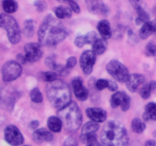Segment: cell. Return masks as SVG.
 I'll use <instances>...</instances> for the list:
<instances>
[{
    "instance_id": "obj_20",
    "label": "cell",
    "mask_w": 156,
    "mask_h": 146,
    "mask_svg": "<svg viewBox=\"0 0 156 146\" xmlns=\"http://www.w3.org/2000/svg\"><path fill=\"white\" fill-rule=\"evenodd\" d=\"M143 120L146 122L150 120H156V103L150 102L145 106V112L143 113Z\"/></svg>"
},
{
    "instance_id": "obj_30",
    "label": "cell",
    "mask_w": 156,
    "mask_h": 146,
    "mask_svg": "<svg viewBox=\"0 0 156 146\" xmlns=\"http://www.w3.org/2000/svg\"><path fill=\"white\" fill-rule=\"evenodd\" d=\"M85 144L86 146H101L100 142L98 141L97 135L94 133L88 135L85 141Z\"/></svg>"
},
{
    "instance_id": "obj_33",
    "label": "cell",
    "mask_w": 156,
    "mask_h": 146,
    "mask_svg": "<svg viewBox=\"0 0 156 146\" xmlns=\"http://www.w3.org/2000/svg\"><path fill=\"white\" fill-rule=\"evenodd\" d=\"M146 54L149 56H156V44L149 42L146 47Z\"/></svg>"
},
{
    "instance_id": "obj_6",
    "label": "cell",
    "mask_w": 156,
    "mask_h": 146,
    "mask_svg": "<svg viewBox=\"0 0 156 146\" xmlns=\"http://www.w3.org/2000/svg\"><path fill=\"white\" fill-rule=\"evenodd\" d=\"M108 72L119 82H126L129 78L128 68L118 60H111L107 65Z\"/></svg>"
},
{
    "instance_id": "obj_17",
    "label": "cell",
    "mask_w": 156,
    "mask_h": 146,
    "mask_svg": "<svg viewBox=\"0 0 156 146\" xmlns=\"http://www.w3.org/2000/svg\"><path fill=\"white\" fill-rule=\"evenodd\" d=\"M53 136L50 132L44 128L36 129L33 133V139L36 143L44 142V141H51Z\"/></svg>"
},
{
    "instance_id": "obj_19",
    "label": "cell",
    "mask_w": 156,
    "mask_h": 146,
    "mask_svg": "<svg viewBox=\"0 0 156 146\" xmlns=\"http://www.w3.org/2000/svg\"><path fill=\"white\" fill-rule=\"evenodd\" d=\"M97 28L102 38L108 40L111 37L112 32H111V25H110V23L108 21L102 20V21H99L97 25Z\"/></svg>"
},
{
    "instance_id": "obj_24",
    "label": "cell",
    "mask_w": 156,
    "mask_h": 146,
    "mask_svg": "<svg viewBox=\"0 0 156 146\" xmlns=\"http://www.w3.org/2000/svg\"><path fill=\"white\" fill-rule=\"evenodd\" d=\"M3 10L7 14L14 13L18 9V4L15 0H2Z\"/></svg>"
},
{
    "instance_id": "obj_16",
    "label": "cell",
    "mask_w": 156,
    "mask_h": 146,
    "mask_svg": "<svg viewBox=\"0 0 156 146\" xmlns=\"http://www.w3.org/2000/svg\"><path fill=\"white\" fill-rule=\"evenodd\" d=\"M99 129V125L98 124L97 122H94L91 120V121L85 123L83 126L80 135V140L82 141V143H85L86 138H88V135L94 134V132H97Z\"/></svg>"
},
{
    "instance_id": "obj_41",
    "label": "cell",
    "mask_w": 156,
    "mask_h": 146,
    "mask_svg": "<svg viewBox=\"0 0 156 146\" xmlns=\"http://www.w3.org/2000/svg\"><path fill=\"white\" fill-rule=\"evenodd\" d=\"M45 65L48 67L49 68H50L51 70H53V67L56 65V62H55L54 59L52 57H47L45 59Z\"/></svg>"
},
{
    "instance_id": "obj_50",
    "label": "cell",
    "mask_w": 156,
    "mask_h": 146,
    "mask_svg": "<svg viewBox=\"0 0 156 146\" xmlns=\"http://www.w3.org/2000/svg\"><path fill=\"white\" fill-rule=\"evenodd\" d=\"M70 1H75V2H76V1H77V0H68V3Z\"/></svg>"
},
{
    "instance_id": "obj_3",
    "label": "cell",
    "mask_w": 156,
    "mask_h": 146,
    "mask_svg": "<svg viewBox=\"0 0 156 146\" xmlns=\"http://www.w3.org/2000/svg\"><path fill=\"white\" fill-rule=\"evenodd\" d=\"M46 92L50 103L56 109H61L71 102L72 94L69 87L60 79L48 82L46 87Z\"/></svg>"
},
{
    "instance_id": "obj_42",
    "label": "cell",
    "mask_w": 156,
    "mask_h": 146,
    "mask_svg": "<svg viewBox=\"0 0 156 146\" xmlns=\"http://www.w3.org/2000/svg\"><path fill=\"white\" fill-rule=\"evenodd\" d=\"M109 81V84H108V90L110 91H117L118 89V86H117V83L113 80H108Z\"/></svg>"
},
{
    "instance_id": "obj_21",
    "label": "cell",
    "mask_w": 156,
    "mask_h": 146,
    "mask_svg": "<svg viewBox=\"0 0 156 146\" xmlns=\"http://www.w3.org/2000/svg\"><path fill=\"white\" fill-rule=\"evenodd\" d=\"M107 47H108V43H107L106 40L104 38H98L92 44V50L96 55L99 56V55L103 54L106 51Z\"/></svg>"
},
{
    "instance_id": "obj_27",
    "label": "cell",
    "mask_w": 156,
    "mask_h": 146,
    "mask_svg": "<svg viewBox=\"0 0 156 146\" xmlns=\"http://www.w3.org/2000/svg\"><path fill=\"white\" fill-rule=\"evenodd\" d=\"M57 74L55 71H44L41 72V79L44 82H51L56 80Z\"/></svg>"
},
{
    "instance_id": "obj_9",
    "label": "cell",
    "mask_w": 156,
    "mask_h": 146,
    "mask_svg": "<svg viewBox=\"0 0 156 146\" xmlns=\"http://www.w3.org/2000/svg\"><path fill=\"white\" fill-rule=\"evenodd\" d=\"M96 56L93 50H86L81 55L79 63L85 75H90L93 71V67L96 61Z\"/></svg>"
},
{
    "instance_id": "obj_8",
    "label": "cell",
    "mask_w": 156,
    "mask_h": 146,
    "mask_svg": "<svg viewBox=\"0 0 156 146\" xmlns=\"http://www.w3.org/2000/svg\"><path fill=\"white\" fill-rule=\"evenodd\" d=\"M111 107L115 109L118 106H120L121 109L124 112L129 110V107H130V97L128 96L124 91H117L114 93L112 96H111Z\"/></svg>"
},
{
    "instance_id": "obj_40",
    "label": "cell",
    "mask_w": 156,
    "mask_h": 146,
    "mask_svg": "<svg viewBox=\"0 0 156 146\" xmlns=\"http://www.w3.org/2000/svg\"><path fill=\"white\" fill-rule=\"evenodd\" d=\"M68 4L69 5L70 8H71L72 10H73V12H76V13H77V14L80 12V11H81L80 7H79V5L77 4V2H76L70 1Z\"/></svg>"
},
{
    "instance_id": "obj_11",
    "label": "cell",
    "mask_w": 156,
    "mask_h": 146,
    "mask_svg": "<svg viewBox=\"0 0 156 146\" xmlns=\"http://www.w3.org/2000/svg\"><path fill=\"white\" fill-rule=\"evenodd\" d=\"M24 56L27 62H35L39 61L43 56V50L41 44L37 43H28L24 47Z\"/></svg>"
},
{
    "instance_id": "obj_47",
    "label": "cell",
    "mask_w": 156,
    "mask_h": 146,
    "mask_svg": "<svg viewBox=\"0 0 156 146\" xmlns=\"http://www.w3.org/2000/svg\"><path fill=\"white\" fill-rule=\"evenodd\" d=\"M145 146H156L155 140H148L145 144Z\"/></svg>"
},
{
    "instance_id": "obj_23",
    "label": "cell",
    "mask_w": 156,
    "mask_h": 146,
    "mask_svg": "<svg viewBox=\"0 0 156 146\" xmlns=\"http://www.w3.org/2000/svg\"><path fill=\"white\" fill-rule=\"evenodd\" d=\"M34 27L35 22L32 19L26 20L24 21V29H23V33L26 37H32L34 33Z\"/></svg>"
},
{
    "instance_id": "obj_4",
    "label": "cell",
    "mask_w": 156,
    "mask_h": 146,
    "mask_svg": "<svg viewBox=\"0 0 156 146\" xmlns=\"http://www.w3.org/2000/svg\"><path fill=\"white\" fill-rule=\"evenodd\" d=\"M57 116L69 132H76L82 125V111L76 102H70L68 105L59 109L57 112Z\"/></svg>"
},
{
    "instance_id": "obj_26",
    "label": "cell",
    "mask_w": 156,
    "mask_h": 146,
    "mask_svg": "<svg viewBox=\"0 0 156 146\" xmlns=\"http://www.w3.org/2000/svg\"><path fill=\"white\" fill-rule=\"evenodd\" d=\"M30 100L34 103H41L44 100L42 94L38 88H35L30 91Z\"/></svg>"
},
{
    "instance_id": "obj_15",
    "label": "cell",
    "mask_w": 156,
    "mask_h": 146,
    "mask_svg": "<svg viewBox=\"0 0 156 146\" xmlns=\"http://www.w3.org/2000/svg\"><path fill=\"white\" fill-rule=\"evenodd\" d=\"M145 77L141 74H132L129 75V79L126 82V85L127 89L131 92H135L139 87L144 84Z\"/></svg>"
},
{
    "instance_id": "obj_1",
    "label": "cell",
    "mask_w": 156,
    "mask_h": 146,
    "mask_svg": "<svg viewBox=\"0 0 156 146\" xmlns=\"http://www.w3.org/2000/svg\"><path fill=\"white\" fill-rule=\"evenodd\" d=\"M67 30L64 24L51 15L44 18L38 30V40L41 45L54 47L67 36Z\"/></svg>"
},
{
    "instance_id": "obj_2",
    "label": "cell",
    "mask_w": 156,
    "mask_h": 146,
    "mask_svg": "<svg viewBox=\"0 0 156 146\" xmlns=\"http://www.w3.org/2000/svg\"><path fill=\"white\" fill-rule=\"evenodd\" d=\"M101 140L103 146H128L129 138L125 126L116 120L105 123Z\"/></svg>"
},
{
    "instance_id": "obj_39",
    "label": "cell",
    "mask_w": 156,
    "mask_h": 146,
    "mask_svg": "<svg viewBox=\"0 0 156 146\" xmlns=\"http://www.w3.org/2000/svg\"><path fill=\"white\" fill-rule=\"evenodd\" d=\"M55 14H56V16L58 19H63V18H66L65 13H64V11L62 9V6H59V7L56 8Z\"/></svg>"
},
{
    "instance_id": "obj_7",
    "label": "cell",
    "mask_w": 156,
    "mask_h": 146,
    "mask_svg": "<svg viewBox=\"0 0 156 146\" xmlns=\"http://www.w3.org/2000/svg\"><path fill=\"white\" fill-rule=\"evenodd\" d=\"M22 68L21 64L16 61H8L2 68V75L5 82H10L15 81L21 75Z\"/></svg>"
},
{
    "instance_id": "obj_43",
    "label": "cell",
    "mask_w": 156,
    "mask_h": 146,
    "mask_svg": "<svg viewBox=\"0 0 156 146\" xmlns=\"http://www.w3.org/2000/svg\"><path fill=\"white\" fill-rule=\"evenodd\" d=\"M62 8L64 11V13H65L66 18H71L72 15H73V10H72L71 8L66 7V6H62Z\"/></svg>"
},
{
    "instance_id": "obj_31",
    "label": "cell",
    "mask_w": 156,
    "mask_h": 146,
    "mask_svg": "<svg viewBox=\"0 0 156 146\" xmlns=\"http://www.w3.org/2000/svg\"><path fill=\"white\" fill-rule=\"evenodd\" d=\"M152 92V88H151L149 83L145 84L140 90V95L143 99H148L150 97V94Z\"/></svg>"
},
{
    "instance_id": "obj_18",
    "label": "cell",
    "mask_w": 156,
    "mask_h": 146,
    "mask_svg": "<svg viewBox=\"0 0 156 146\" xmlns=\"http://www.w3.org/2000/svg\"><path fill=\"white\" fill-rule=\"evenodd\" d=\"M156 33V20L144 23L140 30V37L146 40L152 33Z\"/></svg>"
},
{
    "instance_id": "obj_22",
    "label": "cell",
    "mask_w": 156,
    "mask_h": 146,
    "mask_svg": "<svg viewBox=\"0 0 156 146\" xmlns=\"http://www.w3.org/2000/svg\"><path fill=\"white\" fill-rule=\"evenodd\" d=\"M47 126L50 130L54 132H59L62 129V123L58 116H50L47 120Z\"/></svg>"
},
{
    "instance_id": "obj_14",
    "label": "cell",
    "mask_w": 156,
    "mask_h": 146,
    "mask_svg": "<svg viewBox=\"0 0 156 146\" xmlns=\"http://www.w3.org/2000/svg\"><path fill=\"white\" fill-rule=\"evenodd\" d=\"M86 114L91 120L97 123H104L107 119V112L100 107H89L86 109Z\"/></svg>"
},
{
    "instance_id": "obj_45",
    "label": "cell",
    "mask_w": 156,
    "mask_h": 146,
    "mask_svg": "<svg viewBox=\"0 0 156 146\" xmlns=\"http://www.w3.org/2000/svg\"><path fill=\"white\" fill-rule=\"evenodd\" d=\"M143 0H129V2H131V4L133 5V8L135 9H136L138 7L141 6V3Z\"/></svg>"
},
{
    "instance_id": "obj_38",
    "label": "cell",
    "mask_w": 156,
    "mask_h": 146,
    "mask_svg": "<svg viewBox=\"0 0 156 146\" xmlns=\"http://www.w3.org/2000/svg\"><path fill=\"white\" fill-rule=\"evenodd\" d=\"M76 63H77V59L74 56H71V57L69 58L66 61V66L68 68H73L76 66Z\"/></svg>"
},
{
    "instance_id": "obj_46",
    "label": "cell",
    "mask_w": 156,
    "mask_h": 146,
    "mask_svg": "<svg viewBox=\"0 0 156 146\" xmlns=\"http://www.w3.org/2000/svg\"><path fill=\"white\" fill-rule=\"evenodd\" d=\"M38 126H39V122L37 120H34V121L30 122V125H29V128L30 129H37Z\"/></svg>"
},
{
    "instance_id": "obj_51",
    "label": "cell",
    "mask_w": 156,
    "mask_h": 146,
    "mask_svg": "<svg viewBox=\"0 0 156 146\" xmlns=\"http://www.w3.org/2000/svg\"><path fill=\"white\" fill-rule=\"evenodd\" d=\"M24 146H28V145H24Z\"/></svg>"
},
{
    "instance_id": "obj_5",
    "label": "cell",
    "mask_w": 156,
    "mask_h": 146,
    "mask_svg": "<svg viewBox=\"0 0 156 146\" xmlns=\"http://www.w3.org/2000/svg\"><path fill=\"white\" fill-rule=\"evenodd\" d=\"M0 26L6 30L9 42L12 44H17L21 40V32L16 20L8 15L2 13L0 15Z\"/></svg>"
},
{
    "instance_id": "obj_12",
    "label": "cell",
    "mask_w": 156,
    "mask_h": 146,
    "mask_svg": "<svg viewBox=\"0 0 156 146\" xmlns=\"http://www.w3.org/2000/svg\"><path fill=\"white\" fill-rule=\"evenodd\" d=\"M72 86L73 88V92L76 98L80 101H85L88 99L89 91L83 85V82L80 78H75L72 81Z\"/></svg>"
},
{
    "instance_id": "obj_37",
    "label": "cell",
    "mask_w": 156,
    "mask_h": 146,
    "mask_svg": "<svg viewBox=\"0 0 156 146\" xmlns=\"http://www.w3.org/2000/svg\"><path fill=\"white\" fill-rule=\"evenodd\" d=\"M75 44L77 47L79 48H82V47H84V45L85 44V38H84V35H80V36H76V38L74 40Z\"/></svg>"
},
{
    "instance_id": "obj_10",
    "label": "cell",
    "mask_w": 156,
    "mask_h": 146,
    "mask_svg": "<svg viewBox=\"0 0 156 146\" xmlns=\"http://www.w3.org/2000/svg\"><path fill=\"white\" fill-rule=\"evenodd\" d=\"M5 139L11 145L17 146L22 144L24 137L16 126L9 125L5 129Z\"/></svg>"
},
{
    "instance_id": "obj_48",
    "label": "cell",
    "mask_w": 156,
    "mask_h": 146,
    "mask_svg": "<svg viewBox=\"0 0 156 146\" xmlns=\"http://www.w3.org/2000/svg\"><path fill=\"white\" fill-rule=\"evenodd\" d=\"M149 85H150L151 88H152V91H154L156 90V82L155 81H151L149 82Z\"/></svg>"
},
{
    "instance_id": "obj_13",
    "label": "cell",
    "mask_w": 156,
    "mask_h": 146,
    "mask_svg": "<svg viewBox=\"0 0 156 146\" xmlns=\"http://www.w3.org/2000/svg\"><path fill=\"white\" fill-rule=\"evenodd\" d=\"M88 9L91 13L101 14L104 16L109 15L110 9L101 0H85Z\"/></svg>"
},
{
    "instance_id": "obj_36",
    "label": "cell",
    "mask_w": 156,
    "mask_h": 146,
    "mask_svg": "<svg viewBox=\"0 0 156 146\" xmlns=\"http://www.w3.org/2000/svg\"><path fill=\"white\" fill-rule=\"evenodd\" d=\"M63 146H79V141L75 136H69L64 141Z\"/></svg>"
},
{
    "instance_id": "obj_49",
    "label": "cell",
    "mask_w": 156,
    "mask_h": 146,
    "mask_svg": "<svg viewBox=\"0 0 156 146\" xmlns=\"http://www.w3.org/2000/svg\"><path fill=\"white\" fill-rule=\"evenodd\" d=\"M56 1L62 3H68V0H56Z\"/></svg>"
},
{
    "instance_id": "obj_44",
    "label": "cell",
    "mask_w": 156,
    "mask_h": 146,
    "mask_svg": "<svg viewBox=\"0 0 156 146\" xmlns=\"http://www.w3.org/2000/svg\"><path fill=\"white\" fill-rule=\"evenodd\" d=\"M16 59H17V61H18L20 64H25L27 61V59H26L25 56H24V55L22 54H18Z\"/></svg>"
},
{
    "instance_id": "obj_35",
    "label": "cell",
    "mask_w": 156,
    "mask_h": 146,
    "mask_svg": "<svg viewBox=\"0 0 156 146\" xmlns=\"http://www.w3.org/2000/svg\"><path fill=\"white\" fill-rule=\"evenodd\" d=\"M34 7L38 12H43L47 9V3L43 0H37L34 2Z\"/></svg>"
},
{
    "instance_id": "obj_29",
    "label": "cell",
    "mask_w": 156,
    "mask_h": 146,
    "mask_svg": "<svg viewBox=\"0 0 156 146\" xmlns=\"http://www.w3.org/2000/svg\"><path fill=\"white\" fill-rule=\"evenodd\" d=\"M136 10L137 15H138V17H137V18H139L140 19H141L144 23L147 22V21H149L150 17H149V15H148L147 12H146V11L143 9V8L142 7V6L138 7L136 9Z\"/></svg>"
},
{
    "instance_id": "obj_28",
    "label": "cell",
    "mask_w": 156,
    "mask_h": 146,
    "mask_svg": "<svg viewBox=\"0 0 156 146\" xmlns=\"http://www.w3.org/2000/svg\"><path fill=\"white\" fill-rule=\"evenodd\" d=\"M53 71L60 76H66V75L69 74V68H66V66L56 63L53 67Z\"/></svg>"
},
{
    "instance_id": "obj_25",
    "label": "cell",
    "mask_w": 156,
    "mask_h": 146,
    "mask_svg": "<svg viewBox=\"0 0 156 146\" xmlns=\"http://www.w3.org/2000/svg\"><path fill=\"white\" fill-rule=\"evenodd\" d=\"M132 129L136 133H142L146 129V124L140 118H135L132 121Z\"/></svg>"
},
{
    "instance_id": "obj_32",
    "label": "cell",
    "mask_w": 156,
    "mask_h": 146,
    "mask_svg": "<svg viewBox=\"0 0 156 146\" xmlns=\"http://www.w3.org/2000/svg\"><path fill=\"white\" fill-rule=\"evenodd\" d=\"M84 38H85V44H93L98 39V35L94 31H90L84 35Z\"/></svg>"
},
{
    "instance_id": "obj_34",
    "label": "cell",
    "mask_w": 156,
    "mask_h": 146,
    "mask_svg": "<svg viewBox=\"0 0 156 146\" xmlns=\"http://www.w3.org/2000/svg\"><path fill=\"white\" fill-rule=\"evenodd\" d=\"M108 84H109V81L108 80L103 78L98 79L95 82V88L98 91H102L105 88H108Z\"/></svg>"
}]
</instances>
